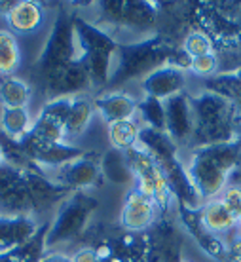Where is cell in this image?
I'll use <instances>...</instances> for the list:
<instances>
[{
    "mask_svg": "<svg viewBox=\"0 0 241 262\" xmlns=\"http://www.w3.org/2000/svg\"><path fill=\"white\" fill-rule=\"evenodd\" d=\"M141 122L137 120H122L108 124V141L112 148L118 152H127L139 144V133H141Z\"/></svg>",
    "mask_w": 241,
    "mask_h": 262,
    "instance_id": "22",
    "label": "cell"
},
{
    "mask_svg": "<svg viewBox=\"0 0 241 262\" xmlns=\"http://www.w3.org/2000/svg\"><path fill=\"white\" fill-rule=\"evenodd\" d=\"M160 169L163 171V175L167 179V183L171 186L173 198H175L181 209L184 211H200L203 207V200L200 196L198 188L192 183V177L188 173V167H184L179 158H165L162 162H158Z\"/></svg>",
    "mask_w": 241,
    "mask_h": 262,
    "instance_id": "5",
    "label": "cell"
},
{
    "mask_svg": "<svg viewBox=\"0 0 241 262\" xmlns=\"http://www.w3.org/2000/svg\"><path fill=\"white\" fill-rule=\"evenodd\" d=\"M78 42L74 33V15L61 12L52 27V33L48 36L46 44L38 55V71L48 78L55 71L71 65L72 61H78Z\"/></svg>",
    "mask_w": 241,
    "mask_h": 262,
    "instance_id": "2",
    "label": "cell"
},
{
    "mask_svg": "<svg viewBox=\"0 0 241 262\" xmlns=\"http://www.w3.org/2000/svg\"><path fill=\"white\" fill-rule=\"evenodd\" d=\"M71 260L72 262H101V258L97 256L95 249H92V247H82V249H78L71 256Z\"/></svg>",
    "mask_w": 241,
    "mask_h": 262,
    "instance_id": "32",
    "label": "cell"
},
{
    "mask_svg": "<svg viewBox=\"0 0 241 262\" xmlns=\"http://www.w3.org/2000/svg\"><path fill=\"white\" fill-rule=\"evenodd\" d=\"M232 262H241V255H237V256H232Z\"/></svg>",
    "mask_w": 241,
    "mask_h": 262,
    "instance_id": "37",
    "label": "cell"
},
{
    "mask_svg": "<svg viewBox=\"0 0 241 262\" xmlns=\"http://www.w3.org/2000/svg\"><path fill=\"white\" fill-rule=\"evenodd\" d=\"M33 127V118L27 108H2L0 111V131L2 135L21 141Z\"/></svg>",
    "mask_w": 241,
    "mask_h": 262,
    "instance_id": "23",
    "label": "cell"
},
{
    "mask_svg": "<svg viewBox=\"0 0 241 262\" xmlns=\"http://www.w3.org/2000/svg\"><path fill=\"white\" fill-rule=\"evenodd\" d=\"M93 111H95L93 99H87L84 95L72 97L71 111H69V116H67L65 122L67 137H78V135H82L85 127L90 125V122H92Z\"/></svg>",
    "mask_w": 241,
    "mask_h": 262,
    "instance_id": "20",
    "label": "cell"
},
{
    "mask_svg": "<svg viewBox=\"0 0 241 262\" xmlns=\"http://www.w3.org/2000/svg\"><path fill=\"white\" fill-rule=\"evenodd\" d=\"M154 221H156V203L135 186L125 198L120 223L129 232H141V230L150 228Z\"/></svg>",
    "mask_w": 241,
    "mask_h": 262,
    "instance_id": "12",
    "label": "cell"
},
{
    "mask_svg": "<svg viewBox=\"0 0 241 262\" xmlns=\"http://www.w3.org/2000/svg\"><path fill=\"white\" fill-rule=\"evenodd\" d=\"M33 90L25 80L15 76L0 78V106L2 108H27Z\"/></svg>",
    "mask_w": 241,
    "mask_h": 262,
    "instance_id": "19",
    "label": "cell"
},
{
    "mask_svg": "<svg viewBox=\"0 0 241 262\" xmlns=\"http://www.w3.org/2000/svg\"><path fill=\"white\" fill-rule=\"evenodd\" d=\"M198 152H202L203 156L207 158L209 162L222 169L224 173H232L237 167L241 158V143L237 139L228 141V143H216V144H207V146H198Z\"/></svg>",
    "mask_w": 241,
    "mask_h": 262,
    "instance_id": "18",
    "label": "cell"
},
{
    "mask_svg": "<svg viewBox=\"0 0 241 262\" xmlns=\"http://www.w3.org/2000/svg\"><path fill=\"white\" fill-rule=\"evenodd\" d=\"M74 33L78 42L80 61L87 69L92 85L103 88L111 84L114 57L120 44L104 29L85 21L80 15H74Z\"/></svg>",
    "mask_w": 241,
    "mask_h": 262,
    "instance_id": "1",
    "label": "cell"
},
{
    "mask_svg": "<svg viewBox=\"0 0 241 262\" xmlns=\"http://www.w3.org/2000/svg\"><path fill=\"white\" fill-rule=\"evenodd\" d=\"M71 103H72V97H55L42 106L38 116L52 120V122H57V124H61L65 127L67 116H69V111H71Z\"/></svg>",
    "mask_w": 241,
    "mask_h": 262,
    "instance_id": "28",
    "label": "cell"
},
{
    "mask_svg": "<svg viewBox=\"0 0 241 262\" xmlns=\"http://www.w3.org/2000/svg\"><path fill=\"white\" fill-rule=\"evenodd\" d=\"M184 85H186V74L183 69L173 65L160 67L143 80V90L146 97H154L160 101H167L183 93Z\"/></svg>",
    "mask_w": 241,
    "mask_h": 262,
    "instance_id": "10",
    "label": "cell"
},
{
    "mask_svg": "<svg viewBox=\"0 0 241 262\" xmlns=\"http://www.w3.org/2000/svg\"><path fill=\"white\" fill-rule=\"evenodd\" d=\"M137 116L143 127L165 131V105L154 97H144L137 103Z\"/></svg>",
    "mask_w": 241,
    "mask_h": 262,
    "instance_id": "25",
    "label": "cell"
},
{
    "mask_svg": "<svg viewBox=\"0 0 241 262\" xmlns=\"http://www.w3.org/2000/svg\"><path fill=\"white\" fill-rule=\"evenodd\" d=\"M10 31L17 34L36 33L44 23V8L33 0H19L15 2L13 10L6 17Z\"/></svg>",
    "mask_w": 241,
    "mask_h": 262,
    "instance_id": "16",
    "label": "cell"
},
{
    "mask_svg": "<svg viewBox=\"0 0 241 262\" xmlns=\"http://www.w3.org/2000/svg\"><path fill=\"white\" fill-rule=\"evenodd\" d=\"M232 111H234V120H239L241 122V95L232 103Z\"/></svg>",
    "mask_w": 241,
    "mask_h": 262,
    "instance_id": "35",
    "label": "cell"
},
{
    "mask_svg": "<svg viewBox=\"0 0 241 262\" xmlns=\"http://www.w3.org/2000/svg\"><path fill=\"white\" fill-rule=\"evenodd\" d=\"M165 105V131L177 144H186L194 139L195 120L192 111V101L186 93L163 101Z\"/></svg>",
    "mask_w": 241,
    "mask_h": 262,
    "instance_id": "8",
    "label": "cell"
},
{
    "mask_svg": "<svg viewBox=\"0 0 241 262\" xmlns=\"http://www.w3.org/2000/svg\"><path fill=\"white\" fill-rule=\"evenodd\" d=\"M15 6V0H0V17H8Z\"/></svg>",
    "mask_w": 241,
    "mask_h": 262,
    "instance_id": "34",
    "label": "cell"
},
{
    "mask_svg": "<svg viewBox=\"0 0 241 262\" xmlns=\"http://www.w3.org/2000/svg\"><path fill=\"white\" fill-rule=\"evenodd\" d=\"M139 146L148 152L156 164L165 158L177 156V152H179V144L167 135V131L150 129V127H141Z\"/></svg>",
    "mask_w": 241,
    "mask_h": 262,
    "instance_id": "17",
    "label": "cell"
},
{
    "mask_svg": "<svg viewBox=\"0 0 241 262\" xmlns=\"http://www.w3.org/2000/svg\"><path fill=\"white\" fill-rule=\"evenodd\" d=\"M200 219H202V224L205 226V230L215 234V236L230 234L239 224L237 216L228 209V205L222 202L221 198L203 203V207L200 209Z\"/></svg>",
    "mask_w": 241,
    "mask_h": 262,
    "instance_id": "15",
    "label": "cell"
},
{
    "mask_svg": "<svg viewBox=\"0 0 241 262\" xmlns=\"http://www.w3.org/2000/svg\"><path fill=\"white\" fill-rule=\"evenodd\" d=\"M183 50L190 59L202 57V55H209V53H213V40H211L209 34L202 33V31H192L184 38Z\"/></svg>",
    "mask_w": 241,
    "mask_h": 262,
    "instance_id": "27",
    "label": "cell"
},
{
    "mask_svg": "<svg viewBox=\"0 0 241 262\" xmlns=\"http://www.w3.org/2000/svg\"><path fill=\"white\" fill-rule=\"evenodd\" d=\"M93 105H95V111H99L101 118L106 124L137 118V101L129 97L127 93H104V95H99V97L93 99Z\"/></svg>",
    "mask_w": 241,
    "mask_h": 262,
    "instance_id": "14",
    "label": "cell"
},
{
    "mask_svg": "<svg viewBox=\"0 0 241 262\" xmlns=\"http://www.w3.org/2000/svg\"><path fill=\"white\" fill-rule=\"evenodd\" d=\"M188 173L203 202L216 200V196H222L226 186H228V173L218 169L213 162H209L207 158L198 150H194V154H192Z\"/></svg>",
    "mask_w": 241,
    "mask_h": 262,
    "instance_id": "7",
    "label": "cell"
},
{
    "mask_svg": "<svg viewBox=\"0 0 241 262\" xmlns=\"http://www.w3.org/2000/svg\"><path fill=\"white\" fill-rule=\"evenodd\" d=\"M101 160L90 154L72 160L63 167L53 171V181L65 186L71 192H82L90 186H95L101 179Z\"/></svg>",
    "mask_w": 241,
    "mask_h": 262,
    "instance_id": "6",
    "label": "cell"
},
{
    "mask_svg": "<svg viewBox=\"0 0 241 262\" xmlns=\"http://www.w3.org/2000/svg\"><path fill=\"white\" fill-rule=\"evenodd\" d=\"M87 88H92V80L85 65L80 59L72 61L71 65L59 69L46 78V90L52 99L71 97L74 93L85 92Z\"/></svg>",
    "mask_w": 241,
    "mask_h": 262,
    "instance_id": "9",
    "label": "cell"
},
{
    "mask_svg": "<svg viewBox=\"0 0 241 262\" xmlns=\"http://www.w3.org/2000/svg\"><path fill=\"white\" fill-rule=\"evenodd\" d=\"M6 162H4V152H2V146H0V165H4Z\"/></svg>",
    "mask_w": 241,
    "mask_h": 262,
    "instance_id": "36",
    "label": "cell"
},
{
    "mask_svg": "<svg viewBox=\"0 0 241 262\" xmlns=\"http://www.w3.org/2000/svg\"><path fill=\"white\" fill-rule=\"evenodd\" d=\"M40 230L34 216L0 215V256L31 242Z\"/></svg>",
    "mask_w": 241,
    "mask_h": 262,
    "instance_id": "11",
    "label": "cell"
},
{
    "mask_svg": "<svg viewBox=\"0 0 241 262\" xmlns=\"http://www.w3.org/2000/svg\"><path fill=\"white\" fill-rule=\"evenodd\" d=\"M40 262H72L71 256L63 255V253H50V255H44V258Z\"/></svg>",
    "mask_w": 241,
    "mask_h": 262,
    "instance_id": "33",
    "label": "cell"
},
{
    "mask_svg": "<svg viewBox=\"0 0 241 262\" xmlns=\"http://www.w3.org/2000/svg\"><path fill=\"white\" fill-rule=\"evenodd\" d=\"M183 262H188V260H183Z\"/></svg>",
    "mask_w": 241,
    "mask_h": 262,
    "instance_id": "38",
    "label": "cell"
},
{
    "mask_svg": "<svg viewBox=\"0 0 241 262\" xmlns=\"http://www.w3.org/2000/svg\"><path fill=\"white\" fill-rule=\"evenodd\" d=\"M101 173L104 179H108L114 184H131L135 181L125 152H118L114 148L101 158Z\"/></svg>",
    "mask_w": 241,
    "mask_h": 262,
    "instance_id": "21",
    "label": "cell"
},
{
    "mask_svg": "<svg viewBox=\"0 0 241 262\" xmlns=\"http://www.w3.org/2000/svg\"><path fill=\"white\" fill-rule=\"evenodd\" d=\"M21 52L17 38L12 31L0 29V78L2 76H12L13 72L19 69Z\"/></svg>",
    "mask_w": 241,
    "mask_h": 262,
    "instance_id": "24",
    "label": "cell"
},
{
    "mask_svg": "<svg viewBox=\"0 0 241 262\" xmlns=\"http://www.w3.org/2000/svg\"><path fill=\"white\" fill-rule=\"evenodd\" d=\"M103 12H106V17L112 19L118 25H127L131 29H144L150 27L156 19L154 4L146 2H106L101 4Z\"/></svg>",
    "mask_w": 241,
    "mask_h": 262,
    "instance_id": "13",
    "label": "cell"
},
{
    "mask_svg": "<svg viewBox=\"0 0 241 262\" xmlns=\"http://www.w3.org/2000/svg\"><path fill=\"white\" fill-rule=\"evenodd\" d=\"M95 207H97V202L93 198L85 196L84 192H74L71 198H67L57 216L48 226L46 249L76 239L87 228V223Z\"/></svg>",
    "mask_w": 241,
    "mask_h": 262,
    "instance_id": "3",
    "label": "cell"
},
{
    "mask_svg": "<svg viewBox=\"0 0 241 262\" xmlns=\"http://www.w3.org/2000/svg\"><path fill=\"white\" fill-rule=\"evenodd\" d=\"M19 143L23 146V150L27 152V156L33 160V164L42 173H44V169H59L65 164L85 154L82 148L67 143H44V141L34 137L31 131Z\"/></svg>",
    "mask_w": 241,
    "mask_h": 262,
    "instance_id": "4",
    "label": "cell"
},
{
    "mask_svg": "<svg viewBox=\"0 0 241 262\" xmlns=\"http://www.w3.org/2000/svg\"><path fill=\"white\" fill-rule=\"evenodd\" d=\"M216 61L215 53H209V55H202V57H195L190 61V71L198 74V76H211L216 72Z\"/></svg>",
    "mask_w": 241,
    "mask_h": 262,
    "instance_id": "30",
    "label": "cell"
},
{
    "mask_svg": "<svg viewBox=\"0 0 241 262\" xmlns=\"http://www.w3.org/2000/svg\"><path fill=\"white\" fill-rule=\"evenodd\" d=\"M31 133L44 143H65L67 139L63 125L48 118H42V116H36V120H33Z\"/></svg>",
    "mask_w": 241,
    "mask_h": 262,
    "instance_id": "26",
    "label": "cell"
},
{
    "mask_svg": "<svg viewBox=\"0 0 241 262\" xmlns=\"http://www.w3.org/2000/svg\"><path fill=\"white\" fill-rule=\"evenodd\" d=\"M21 184H23V171L8 164L0 165V198L8 196Z\"/></svg>",
    "mask_w": 241,
    "mask_h": 262,
    "instance_id": "29",
    "label": "cell"
},
{
    "mask_svg": "<svg viewBox=\"0 0 241 262\" xmlns=\"http://www.w3.org/2000/svg\"><path fill=\"white\" fill-rule=\"evenodd\" d=\"M222 202L228 205V209L237 216V221L241 219V186H228L221 198Z\"/></svg>",
    "mask_w": 241,
    "mask_h": 262,
    "instance_id": "31",
    "label": "cell"
}]
</instances>
